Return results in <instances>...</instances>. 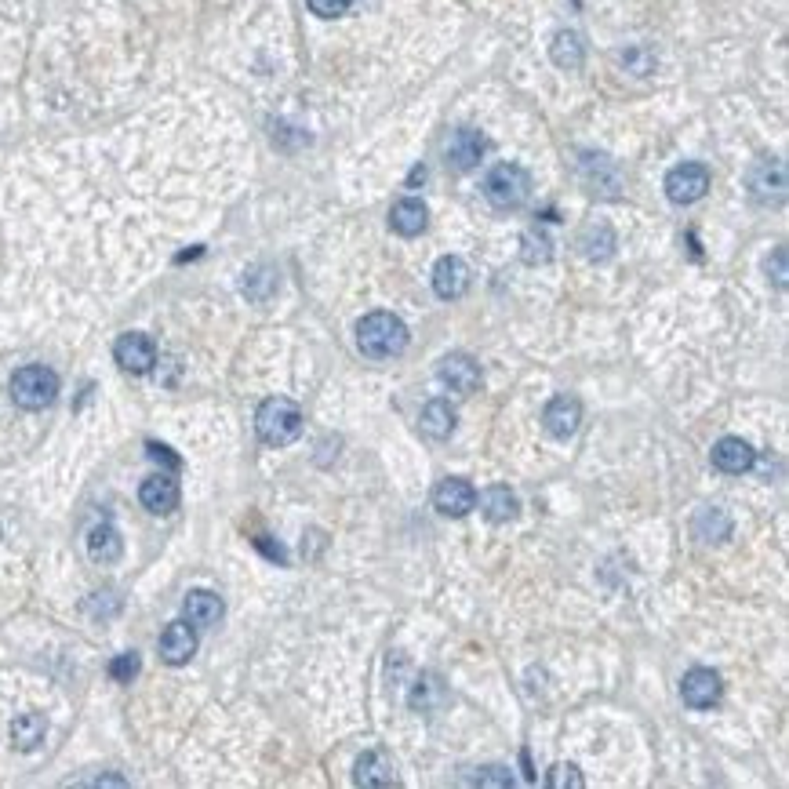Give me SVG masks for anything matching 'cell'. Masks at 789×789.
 I'll list each match as a JSON object with an SVG mask.
<instances>
[{
  "label": "cell",
  "mask_w": 789,
  "mask_h": 789,
  "mask_svg": "<svg viewBox=\"0 0 789 789\" xmlns=\"http://www.w3.org/2000/svg\"><path fill=\"white\" fill-rule=\"evenodd\" d=\"M408 324L386 310H375L368 317H360L357 324V346L364 357L371 360H390L408 350Z\"/></svg>",
  "instance_id": "cell-1"
},
{
  "label": "cell",
  "mask_w": 789,
  "mask_h": 789,
  "mask_svg": "<svg viewBox=\"0 0 789 789\" xmlns=\"http://www.w3.org/2000/svg\"><path fill=\"white\" fill-rule=\"evenodd\" d=\"M255 433H259V440L262 444H270V448H284L291 440H299L302 437L299 404L288 397L262 400L259 411H255Z\"/></svg>",
  "instance_id": "cell-2"
},
{
  "label": "cell",
  "mask_w": 789,
  "mask_h": 789,
  "mask_svg": "<svg viewBox=\"0 0 789 789\" xmlns=\"http://www.w3.org/2000/svg\"><path fill=\"white\" fill-rule=\"evenodd\" d=\"M11 400L19 404L22 411H44L55 404L59 397V375L44 364H26L11 375Z\"/></svg>",
  "instance_id": "cell-3"
},
{
  "label": "cell",
  "mask_w": 789,
  "mask_h": 789,
  "mask_svg": "<svg viewBox=\"0 0 789 789\" xmlns=\"http://www.w3.org/2000/svg\"><path fill=\"white\" fill-rule=\"evenodd\" d=\"M484 197H488L491 208L517 211L531 197V175L520 164H495L484 179Z\"/></svg>",
  "instance_id": "cell-4"
},
{
  "label": "cell",
  "mask_w": 789,
  "mask_h": 789,
  "mask_svg": "<svg viewBox=\"0 0 789 789\" xmlns=\"http://www.w3.org/2000/svg\"><path fill=\"white\" fill-rule=\"evenodd\" d=\"M706 193H710V168H706V164L688 160V164H677V168L666 175V197H670L673 204H695V200H702Z\"/></svg>",
  "instance_id": "cell-5"
},
{
  "label": "cell",
  "mask_w": 789,
  "mask_h": 789,
  "mask_svg": "<svg viewBox=\"0 0 789 789\" xmlns=\"http://www.w3.org/2000/svg\"><path fill=\"white\" fill-rule=\"evenodd\" d=\"M720 691H724L720 673L706 670V666H695V670H688L684 680H680V699L688 702L691 710H713L720 702Z\"/></svg>",
  "instance_id": "cell-6"
},
{
  "label": "cell",
  "mask_w": 789,
  "mask_h": 789,
  "mask_svg": "<svg viewBox=\"0 0 789 789\" xmlns=\"http://www.w3.org/2000/svg\"><path fill=\"white\" fill-rule=\"evenodd\" d=\"M433 506H437L444 517H466V513L477 510V488H473L466 477H444L433 488Z\"/></svg>",
  "instance_id": "cell-7"
},
{
  "label": "cell",
  "mask_w": 789,
  "mask_h": 789,
  "mask_svg": "<svg viewBox=\"0 0 789 789\" xmlns=\"http://www.w3.org/2000/svg\"><path fill=\"white\" fill-rule=\"evenodd\" d=\"M113 357H117L120 368L131 371V375H146V371H153V364H157V346H153L150 335L128 331V335H120L117 339Z\"/></svg>",
  "instance_id": "cell-8"
},
{
  "label": "cell",
  "mask_w": 789,
  "mask_h": 789,
  "mask_svg": "<svg viewBox=\"0 0 789 789\" xmlns=\"http://www.w3.org/2000/svg\"><path fill=\"white\" fill-rule=\"evenodd\" d=\"M437 379L444 382V390L459 393V397H473L480 390V368L477 360L466 357V353H448L440 360Z\"/></svg>",
  "instance_id": "cell-9"
},
{
  "label": "cell",
  "mask_w": 789,
  "mask_h": 789,
  "mask_svg": "<svg viewBox=\"0 0 789 789\" xmlns=\"http://www.w3.org/2000/svg\"><path fill=\"white\" fill-rule=\"evenodd\" d=\"M542 426H546V433L557 440H568L579 433L582 426V404L579 397H568V393H560V397H553L550 404H546V411H542Z\"/></svg>",
  "instance_id": "cell-10"
},
{
  "label": "cell",
  "mask_w": 789,
  "mask_h": 789,
  "mask_svg": "<svg viewBox=\"0 0 789 789\" xmlns=\"http://www.w3.org/2000/svg\"><path fill=\"white\" fill-rule=\"evenodd\" d=\"M750 193L760 204H782L786 200V164L782 160H760L750 171Z\"/></svg>",
  "instance_id": "cell-11"
},
{
  "label": "cell",
  "mask_w": 789,
  "mask_h": 789,
  "mask_svg": "<svg viewBox=\"0 0 789 789\" xmlns=\"http://www.w3.org/2000/svg\"><path fill=\"white\" fill-rule=\"evenodd\" d=\"M753 462H757V451H753L750 440L720 437L717 444H713V466H717L720 473H728V477H742V473H750Z\"/></svg>",
  "instance_id": "cell-12"
},
{
  "label": "cell",
  "mask_w": 789,
  "mask_h": 789,
  "mask_svg": "<svg viewBox=\"0 0 789 789\" xmlns=\"http://www.w3.org/2000/svg\"><path fill=\"white\" fill-rule=\"evenodd\" d=\"M470 266H466V259H459V255H444V259L433 266V291H437L440 299H462L466 291H470Z\"/></svg>",
  "instance_id": "cell-13"
},
{
  "label": "cell",
  "mask_w": 789,
  "mask_h": 789,
  "mask_svg": "<svg viewBox=\"0 0 789 789\" xmlns=\"http://www.w3.org/2000/svg\"><path fill=\"white\" fill-rule=\"evenodd\" d=\"M193 655H197V630L190 622L182 619L164 626V633H160V659L168 666H186Z\"/></svg>",
  "instance_id": "cell-14"
},
{
  "label": "cell",
  "mask_w": 789,
  "mask_h": 789,
  "mask_svg": "<svg viewBox=\"0 0 789 789\" xmlns=\"http://www.w3.org/2000/svg\"><path fill=\"white\" fill-rule=\"evenodd\" d=\"M222 615H226V604H222L219 593L211 590H190L182 600V619L190 622L193 630H208V626H219Z\"/></svg>",
  "instance_id": "cell-15"
},
{
  "label": "cell",
  "mask_w": 789,
  "mask_h": 789,
  "mask_svg": "<svg viewBox=\"0 0 789 789\" xmlns=\"http://www.w3.org/2000/svg\"><path fill=\"white\" fill-rule=\"evenodd\" d=\"M484 153H488V139L473 128H459L448 142V168L451 171H473Z\"/></svg>",
  "instance_id": "cell-16"
},
{
  "label": "cell",
  "mask_w": 789,
  "mask_h": 789,
  "mask_svg": "<svg viewBox=\"0 0 789 789\" xmlns=\"http://www.w3.org/2000/svg\"><path fill=\"white\" fill-rule=\"evenodd\" d=\"M139 502L157 517H168V513L179 510V484L168 477V473H153V477L142 480Z\"/></svg>",
  "instance_id": "cell-17"
},
{
  "label": "cell",
  "mask_w": 789,
  "mask_h": 789,
  "mask_svg": "<svg viewBox=\"0 0 789 789\" xmlns=\"http://www.w3.org/2000/svg\"><path fill=\"white\" fill-rule=\"evenodd\" d=\"M353 782H357V786H368V789L393 786V782H397V775H393V760L382 750H368L357 760V768H353Z\"/></svg>",
  "instance_id": "cell-18"
},
{
  "label": "cell",
  "mask_w": 789,
  "mask_h": 789,
  "mask_svg": "<svg viewBox=\"0 0 789 789\" xmlns=\"http://www.w3.org/2000/svg\"><path fill=\"white\" fill-rule=\"evenodd\" d=\"M477 502H480V513H484L491 524H510V520L520 513L517 495H513L506 484H491V488H484L477 495Z\"/></svg>",
  "instance_id": "cell-19"
},
{
  "label": "cell",
  "mask_w": 789,
  "mask_h": 789,
  "mask_svg": "<svg viewBox=\"0 0 789 789\" xmlns=\"http://www.w3.org/2000/svg\"><path fill=\"white\" fill-rule=\"evenodd\" d=\"M426 222H430V211H426V204L415 197L397 200L390 211V226L400 237H419V233L426 230Z\"/></svg>",
  "instance_id": "cell-20"
},
{
  "label": "cell",
  "mask_w": 789,
  "mask_h": 789,
  "mask_svg": "<svg viewBox=\"0 0 789 789\" xmlns=\"http://www.w3.org/2000/svg\"><path fill=\"white\" fill-rule=\"evenodd\" d=\"M419 430L422 437L430 440H448L455 433V411H451L448 400H430L419 415Z\"/></svg>",
  "instance_id": "cell-21"
},
{
  "label": "cell",
  "mask_w": 789,
  "mask_h": 789,
  "mask_svg": "<svg viewBox=\"0 0 789 789\" xmlns=\"http://www.w3.org/2000/svg\"><path fill=\"white\" fill-rule=\"evenodd\" d=\"M120 553H124V539L113 524H95L88 531V557L95 564H113V560H120Z\"/></svg>",
  "instance_id": "cell-22"
},
{
  "label": "cell",
  "mask_w": 789,
  "mask_h": 789,
  "mask_svg": "<svg viewBox=\"0 0 789 789\" xmlns=\"http://www.w3.org/2000/svg\"><path fill=\"white\" fill-rule=\"evenodd\" d=\"M550 59L557 62L560 70H579L582 62H586V40H582V33L560 30L550 44Z\"/></svg>",
  "instance_id": "cell-23"
},
{
  "label": "cell",
  "mask_w": 789,
  "mask_h": 789,
  "mask_svg": "<svg viewBox=\"0 0 789 789\" xmlns=\"http://www.w3.org/2000/svg\"><path fill=\"white\" fill-rule=\"evenodd\" d=\"M408 702H411V710L433 713L448 702V688H444V680H440L437 673H422V677L415 680V688H411Z\"/></svg>",
  "instance_id": "cell-24"
},
{
  "label": "cell",
  "mask_w": 789,
  "mask_h": 789,
  "mask_svg": "<svg viewBox=\"0 0 789 789\" xmlns=\"http://www.w3.org/2000/svg\"><path fill=\"white\" fill-rule=\"evenodd\" d=\"M48 735V720L40 717V713H22V717L11 720V742H15V750L30 753L37 750L40 742Z\"/></svg>",
  "instance_id": "cell-25"
},
{
  "label": "cell",
  "mask_w": 789,
  "mask_h": 789,
  "mask_svg": "<svg viewBox=\"0 0 789 789\" xmlns=\"http://www.w3.org/2000/svg\"><path fill=\"white\" fill-rule=\"evenodd\" d=\"M579 248L590 262H608L611 255H615V233H611V226H604V222L586 226L579 237Z\"/></svg>",
  "instance_id": "cell-26"
},
{
  "label": "cell",
  "mask_w": 789,
  "mask_h": 789,
  "mask_svg": "<svg viewBox=\"0 0 789 789\" xmlns=\"http://www.w3.org/2000/svg\"><path fill=\"white\" fill-rule=\"evenodd\" d=\"M695 539L702 542H724L731 535V517L724 510H713V506H706V510L695 513Z\"/></svg>",
  "instance_id": "cell-27"
},
{
  "label": "cell",
  "mask_w": 789,
  "mask_h": 789,
  "mask_svg": "<svg viewBox=\"0 0 789 789\" xmlns=\"http://www.w3.org/2000/svg\"><path fill=\"white\" fill-rule=\"evenodd\" d=\"M240 291L248 295L251 302H266L277 291V270L273 266H251L240 280Z\"/></svg>",
  "instance_id": "cell-28"
},
{
  "label": "cell",
  "mask_w": 789,
  "mask_h": 789,
  "mask_svg": "<svg viewBox=\"0 0 789 789\" xmlns=\"http://www.w3.org/2000/svg\"><path fill=\"white\" fill-rule=\"evenodd\" d=\"M520 255H524L528 266H542V262H550V255H553L550 237H546L542 230H528L524 233V240H520Z\"/></svg>",
  "instance_id": "cell-29"
},
{
  "label": "cell",
  "mask_w": 789,
  "mask_h": 789,
  "mask_svg": "<svg viewBox=\"0 0 789 789\" xmlns=\"http://www.w3.org/2000/svg\"><path fill=\"white\" fill-rule=\"evenodd\" d=\"M139 670H142V659L135 651H124V655H117V659L110 662V677L117 680V684H131V680L139 677Z\"/></svg>",
  "instance_id": "cell-30"
},
{
  "label": "cell",
  "mask_w": 789,
  "mask_h": 789,
  "mask_svg": "<svg viewBox=\"0 0 789 789\" xmlns=\"http://www.w3.org/2000/svg\"><path fill=\"white\" fill-rule=\"evenodd\" d=\"M546 786H550V789H582V786H586V779L579 775V768H575V764H553Z\"/></svg>",
  "instance_id": "cell-31"
},
{
  "label": "cell",
  "mask_w": 789,
  "mask_h": 789,
  "mask_svg": "<svg viewBox=\"0 0 789 789\" xmlns=\"http://www.w3.org/2000/svg\"><path fill=\"white\" fill-rule=\"evenodd\" d=\"M306 4H310V11L320 15V19H339V15L350 11L353 0H306Z\"/></svg>",
  "instance_id": "cell-32"
},
{
  "label": "cell",
  "mask_w": 789,
  "mask_h": 789,
  "mask_svg": "<svg viewBox=\"0 0 789 789\" xmlns=\"http://www.w3.org/2000/svg\"><path fill=\"white\" fill-rule=\"evenodd\" d=\"M473 786L506 789V786H513V775L506 768H480V775H473Z\"/></svg>",
  "instance_id": "cell-33"
},
{
  "label": "cell",
  "mask_w": 789,
  "mask_h": 789,
  "mask_svg": "<svg viewBox=\"0 0 789 789\" xmlns=\"http://www.w3.org/2000/svg\"><path fill=\"white\" fill-rule=\"evenodd\" d=\"M146 451H150V459L164 462L168 470H179V466H182L179 455H171V448H164V444H157V440H150V444H146Z\"/></svg>",
  "instance_id": "cell-34"
},
{
  "label": "cell",
  "mask_w": 789,
  "mask_h": 789,
  "mask_svg": "<svg viewBox=\"0 0 789 789\" xmlns=\"http://www.w3.org/2000/svg\"><path fill=\"white\" fill-rule=\"evenodd\" d=\"M775 284L786 288V248L775 251Z\"/></svg>",
  "instance_id": "cell-35"
},
{
  "label": "cell",
  "mask_w": 789,
  "mask_h": 789,
  "mask_svg": "<svg viewBox=\"0 0 789 789\" xmlns=\"http://www.w3.org/2000/svg\"><path fill=\"white\" fill-rule=\"evenodd\" d=\"M255 542H259V550H262V553H270L273 560H280V564H288V553L280 550V546H273V542H266V539H255Z\"/></svg>",
  "instance_id": "cell-36"
},
{
  "label": "cell",
  "mask_w": 789,
  "mask_h": 789,
  "mask_svg": "<svg viewBox=\"0 0 789 789\" xmlns=\"http://www.w3.org/2000/svg\"><path fill=\"white\" fill-rule=\"evenodd\" d=\"M419 182H426V168H415V171H411L408 186H419Z\"/></svg>",
  "instance_id": "cell-37"
}]
</instances>
